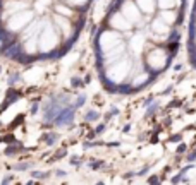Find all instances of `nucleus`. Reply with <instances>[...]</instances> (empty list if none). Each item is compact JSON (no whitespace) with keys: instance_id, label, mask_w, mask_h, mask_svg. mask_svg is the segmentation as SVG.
I'll list each match as a JSON object with an SVG mask.
<instances>
[{"instance_id":"1","label":"nucleus","mask_w":196,"mask_h":185,"mask_svg":"<svg viewBox=\"0 0 196 185\" xmlns=\"http://www.w3.org/2000/svg\"><path fill=\"white\" fill-rule=\"evenodd\" d=\"M136 58L131 55H122L119 60L113 64L103 67V81L109 82L110 87H121L126 86V82L133 77V74L136 72Z\"/></svg>"},{"instance_id":"2","label":"nucleus","mask_w":196,"mask_h":185,"mask_svg":"<svg viewBox=\"0 0 196 185\" xmlns=\"http://www.w3.org/2000/svg\"><path fill=\"white\" fill-rule=\"evenodd\" d=\"M60 43H62V36L59 33V29L55 28L53 21L50 22L48 19H45V24L38 35V53L43 57L53 55L59 50Z\"/></svg>"},{"instance_id":"3","label":"nucleus","mask_w":196,"mask_h":185,"mask_svg":"<svg viewBox=\"0 0 196 185\" xmlns=\"http://www.w3.org/2000/svg\"><path fill=\"white\" fill-rule=\"evenodd\" d=\"M121 43H124V38H122L121 31H115L112 28L102 29L100 35L96 36V55H98V58L107 55L110 50H113Z\"/></svg>"},{"instance_id":"4","label":"nucleus","mask_w":196,"mask_h":185,"mask_svg":"<svg viewBox=\"0 0 196 185\" xmlns=\"http://www.w3.org/2000/svg\"><path fill=\"white\" fill-rule=\"evenodd\" d=\"M33 19H35V12H33V9L19 10V12L10 14L9 17L4 21L2 28H4L5 31H9V33H12V35L17 36L19 33H21V31L33 21Z\"/></svg>"},{"instance_id":"5","label":"nucleus","mask_w":196,"mask_h":185,"mask_svg":"<svg viewBox=\"0 0 196 185\" xmlns=\"http://www.w3.org/2000/svg\"><path fill=\"white\" fill-rule=\"evenodd\" d=\"M144 64H146L144 67L152 74L162 72V70L169 65V52H167V48L157 46V48L148 50L146 55H144Z\"/></svg>"},{"instance_id":"6","label":"nucleus","mask_w":196,"mask_h":185,"mask_svg":"<svg viewBox=\"0 0 196 185\" xmlns=\"http://www.w3.org/2000/svg\"><path fill=\"white\" fill-rule=\"evenodd\" d=\"M53 24H55V28L59 29V33H60L62 36V41H65V43H69L71 39H74V36L78 35V29H79V24H74V22L71 21V17H65V16H62V14H53Z\"/></svg>"},{"instance_id":"7","label":"nucleus","mask_w":196,"mask_h":185,"mask_svg":"<svg viewBox=\"0 0 196 185\" xmlns=\"http://www.w3.org/2000/svg\"><path fill=\"white\" fill-rule=\"evenodd\" d=\"M33 5V0H2L0 2V14L2 16V22L9 17L10 14L19 12V10H26Z\"/></svg>"},{"instance_id":"8","label":"nucleus","mask_w":196,"mask_h":185,"mask_svg":"<svg viewBox=\"0 0 196 185\" xmlns=\"http://www.w3.org/2000/svg\"><path fill=\"white\" fill-rule=\"evenodd\" d=\"M107 24H109V28H112L115 31H121V33H126V35L133 31V22L127 21L121 10H113L109 16V22Z\"/></svg>"},{"instance_id":"9","label":"nucleus","mask_w":196,"mask_h":185,"mask_svg":"<svg viewBox=\"0 0 196 185\" xmlns=\"http://www.w3.org/2000/svg\"><path fill=\"white\" fill-rule=\"evenodd\" d=\"M153 76L155 74H152L146 67L144 69H140V72H134L133 74V77L129 79V82H127V87H129L131 91H136V89H143L146 84H150L153 79Z\"/></svg>"},{"instance_id":"10","label":"nucleus","mask_w":196,"mask_h":185,"mask_svg":"<svg viewBox=\"0 0 196 185\" xmlns=\"http://www.w3.org/2000/svg\"><path fill=\"white\" fill-rule=\"evenodd\" d=\"M119 10H121V12L124 14V17L129 22H133V24H138V22L141 21V14L143 12H141L140 7L136 5L134 0H122Z\"/></svg>"},{"instance_id":"11","label":"nucleus","mask_w":196,"mask_h":185,"mask_svg":"<svg viewBox=\"0 0 196 185\" xmlns=\"http://www.w3.org/2000/svg\"><path fill=\"white\" fill-rule=\"evenodd\" d=\"M170 29H172V26H170V24H167V22L163 21L158 14H157V17H153V21H152V31L157 36H169L170 35Z\"/></svg>"},{"instance_id":"12","label":"nucleus","mask_w":196,"mask_h":185,"mask_svg":"<svg viewBox=\"0 0 196 185\" xmlns=\"http://www.w3.org/2000/svg\"><path fill=\"white\" fill-rule=\"evenodd\" d=\"M158 16H160V17L163 19L167 24H170V26H175V24H177V21L181 19V14H179V10H175V9L160 10V12H158Z\"/></svg>"},{"instance_id":"13","label":"nucleus","mask_w":196,"mask_h":185,"mask_svg":"<svg viewBox=\"0 0 196 185\" xmlns=\"http://www.w3.org/2000/svg\"><path fill=\"white\" fill-rule=\"evenodd\" d=\"M136 5L140 7V10L146 16H152L157 9V0H134Z\"/></svg>"},{"instance_id":"14","label":"nucleus","mask_w":196,"mask_h":185,"mask_svg":"<svg viewBox=\"0 0 196 185\" xmlns=\"http://www.w3.org/2000/svg\"><path fill=\"white\" fill-rule=\"evenodd\" d=\"M55 12L62 14V16H65V17H74L76 16L74 7H71L69 4H65V2H62V0H59V2L55 4Z\"/></svg>"},{"instance_id":"15","label":"nucleus","mask_w":196,"mask_h":185,"mask_svg":"<svg viewBox=\"0 0 196 185\" xmlns=\"http://www.w3.org/2000/svg\"><path fill=\"white\" fill-rule=\"evenodd\" d=\"M181 5V0H157V7L160 10H167V9H175Z\"/></svg>"},{"instance_id":"16","label":"nucleus","mask_w":196,"mask_h":185,"mask_svg":"<svg viewBox=\"0 0 196 185\" xmlns=\"http://www.w3.org/2000/svg\"><path fill=\"white\" fill-rule=\"evenodd\" d=\"M62 2L69 4L71 7H79V9H83V7H86L90 4V0H62Z\"/></svg>"}]
</instances>
